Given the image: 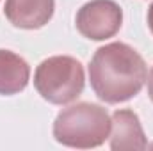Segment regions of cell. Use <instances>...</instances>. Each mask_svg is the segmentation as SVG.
<instances>
[{"label":"cell","instance_id":"1","mask_svg":"<svg viewBox=\"0 0 153 151\" xmlns=\"http://www.w3.org/2000/svg\"><path fill=\"white\" fill-rule=\"evenodd\" d=\"M146 76L144 59L126 43H109L98 48L89 62V80L94 94L111 105L137 96Z\"/></svg>","mask_w":153,"mask_h":151},{"label":"cell","instance_id":"2","mask_svg":"<svg viewBox=\"0 0 153 151\" xmlns=\"http://www.w3.org/2000/svg\"><path fill=\"white\" fill-rule=\"evenodd\" d=\"M111 135V117L102 105L75 103L61 110L53 123V137L59 144L91 150L102 146Z\"/></svg>","mask_w":153,"mask_h":151},{"label":"cell","instance_id":"3","mask_svg":"<svg viewBox=\"0 0 153 151\" xmlns=\"http://www.w3.org/2000/svg\"><path fill=\"white\" fill-rule=\"evenodd\" d=\"M85 76L82 64L70 55L45 59L34 73V87L43 100L53 105H68L82 94Z\"/></svg>","mask_w":153,"mask_h":151},{"label":"cell","instance_id":"4","mask_svg":"<svg viewBox=\"0 0 153 151\" xmlns=\"http://www.w3.org/2000/svg\"><path fill=\"white\" fill-rule=\"evenodd\" d=\"M123 23V11L114 0H91L84 4L75 18L76 30L87 39L105 41L114 38Z\"/></svg>","mask_w":153,"mask_h":151},{"label":"cell","instance_id":"5","mask_svg":"<svg viewBox=\"0 0 153 151\" xmlns=\"http://www.w3.org/2000/svg\"><path fill=\"white\" fill-rule=\"evenodd\" d=\"M55 9V0H5L4 14L18 29L34 30L45 27Z\"/></svg>","mask_w":153,"mask_h":151},{"label":"cell","instance_id":"6","mask_svg":"<svg viewBox=\"0 0 153 151\" xmlns=\"http://www.w3.org/2000/svg\"><path fill=\"white\" fill-rule=\"evenodd\" d=\"M111 148L121 150H146V135L137 114L130 109H119L111 119Z\"/></svg>","mask_w":153,"mask_h":151},{"label":"cell","instance_id":"7","mask_svg":"<svg viewBox=\"0 0 153 151\" xmlns=\"http://www.w3.org/2000/svg\"><path fill=\"white\" fill-rule=\"evenodd\" d=\"M29 80L30 66L27 61L11 50H0V94H18L27 87Z\"/></svg>","mask_w":153,"mask_h":151},{"label":"cell","instance_id":"8","mask_svg":"<svg viewBox=\"0 0 153 151\" xmlns=\"http://www.w3.org/2000/svg\"><path fill=\"white\" fill-rule=\"evenodd\" d=\"M146 80H148V96L153 101V68H152V71H150V75L146 76Z\"/></svg>","mask_w":153,"mask_h":151},{"label":"cell","instance_id":"9","mask_svg":"<svg viewBox=\"0 0 153 151\" xmlns=\"http://www.w3.org/2000/svg\"><path fill=\"white\" fill-rule=\"evenodd\" d=\"M146 20H148V27H150V30H152V34H153V4L148 7V16H146Z\"/></svg>","mask_w":153,"mask_h":151},{"label":"cell","instance_id":"10","mask_svg":"<svg viewBox=\"0 0 153 151\" xmlns=\"http://www.w3.org/2000/svg\"><path fill=\"white\" fill-rule=\"evenodd\" d=\"M150 148H152V150H153V144H152V146H150Z\"/></svg>","mask_w":153,"mask_h":151}]
</instances>
